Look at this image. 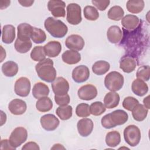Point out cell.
<instances>
[{
  "label": "cell",
  "instance_id": "obj_7",
  "mask_svg": "<svg viewBox=\"0 0 150 150\" xmlns=\"http://www.w3.org/2000/svg\"><path fill=\"white\" fill-rule=\"evenodd\" d=\"M27 138V130L22 127H18L12 131L9 141L11 145L15 148H16L24 143L26 141Z\"/></svg>",
  "mask_w": 150,
  "mask_h": 150
},
{
  "label": "cell",
  "instance_id": "obj_22",
  "mask_svg": "<svg viewBox=\"0 0 150 150\" xmlns=\"http://www.w3.org/2000/svg\"><path fill=\"white\" fill-rule=\"evenodd\" d=\"M15 38V28L12 25H4L2 29V41L6 44L12 43Z\"/></svg>",
  "mask_w": 150,
  "mask_h": 150
},
{
  "label": "cell",
  "instance_id": "obj_2",
  "mask_svg": "<svg viewBox=\"0 0 150 150\" xmlns=\"http://www.w3.org/2000/svg\"><path fill=\"white\" fill-rule=\"evenodd\" d=\"M128 120V115L127 112L122 110H117L102 117L101 124L104 128L110 129L124 124Z\"/></svg>",
  "mask_w": 150,
  "mask_h": 150
},
{
  "label": "cell",
  "instance_id": "obj_49",
  "mask_svg": "<svg viewBox=\"0 0 150 150\" xmlns=\"http://www.w3.org/2000/svg\"><path fill=\"white\" fill-rule=\"evenodd\" d=\"M143 103L145 108H146L147 109H149V96L144 98L143 100Z\"/></svg>",
  "mask_w": 150,
  "mask_h": 150
},
{
  "label": "cell",
  "instance_id": "obj_41",
  "mask_svg": "<svg viewBox=\"0 0 150 150\" xmlns=\"http://www.w3.org/2000/svg\"><path fill=\"white\" fill-rule=\"evenodd\" d=\"M149 71L150 67L148 65L139 67L136 73L137 79L144 81H148L149 80Z\"/></svg>",
  "mask_w": 150,
  "mask_h": 150
},
{
  "label": "cell",
  "instance_id": "obj_9",
  "mask_svg": "<svg viewBox=\"0 0 150 150\" xmlns=\"http://www.w3.org/2000/svg\"><path fill=\"white\" fill-rule=\"evenodd\" d=\"M66 4L63 1L50 0L47 3L48 10L55 18H63L66 15Z\"/></svg>",
  "mask_w": 150,
  "mask_h": 150
},
{
  "label": "cell",
  "instance_id": "obj_37",
  "mask_svg": "<svg viewBox=\"0 0 150 150\" xmlns=\"http://www.w3.org/2000/svg\"><path fill=\"white\" fill-rule=\"evenodd\" d=\"M46 54L43 46H37L33 48L30 52V58L35 62H41L46 59Z\"/></svg>",
  "mask_w": 150,
  "mask_h": 150
},
{
  "label": "cell",
  "instance_id": "obj_27",
  "mask_svg": "<svg viewBox=\"0 0 150 150\" xmlns=\"http://www.w3.org/2000/svg\"><path fill=\"white\" fill-rule=\"evenodd\" d=\"M3 74L9 77H13L18 72V65L13 61L9 60L5 62L1 67Z\"/></svg>",
  "mask_w": 150,
  "mask_h": 150
},
{
  "label": "cell",
  "instance_id": "obj_42",
  "mask_svg": "<svg viewBox=\"0 0 150 150\" xmlns=\"http://www.w3.org/2000/svg\"><path fill=\"white\" fill-rule=\"evenodd\" d=\"M139 104V101L135 98L128 96L125 97L122 101V107L127 110L131 111L132 109Z\"/></svg>",
  "mask_w": 150,
  "mask_h": 150
},
{
  "label": "cell",
  "instance_id": "obj_17",
  "mask_svg": "<svg viewBox=\"0 0 150 150\" xmlns=\"http://www.w3.org/2000/svg\"><path fill=\"white\" fill-rule=\"evenodd\" d=\"M137 63L136 59L131 56L126 55L121 58L120 67L125 73H130L136 68Z\"/></svg>",
  "mask_w": 150,
  "mask_h": 150
},
{
  "label": "cell",
  "instance_id": "obj_13",
  "mask_svg": "<svg viewBox=\"0 0 150 150\" xmlns=\"http://www.w3.org/2000/svg\"><path fill=\"white\" fill-rule=\"evenodd\" d=\"M85 45L84 40L79 35H71L65 40L66 46L70 50L80 51L81 50Z\"/></svg>",
  "mask_w": 150,
  "mask_h": 150
},
{
  "label": "cell",
  "instance_id": "obj_48",
  "mask_svg": "<svg viewBox=\"0 0 150 150\" xmlns=\"http://www.w3.org/2000/svg\"><path fill=\"white\" fill-rule=\"evenodd\" d=\"M1 126H2L5 123L6 120V115L2 110L1 111Z\"/></svg>",
  "mask_w": 150,
  "mask_h": 150
},
{
  "label": "cell",
  "instance_id": "obj_14",
  "mask_svg": "<svg viewBox=\"0 0 150 150\" xmlns=\"http://www.w3.org/2000/svg\"><path fill=\"white\" fill-rule=\"evenodd\" d=\"M90 77V70L87 66L80 65L76 67L72 71V78L78 83L86 81Z\"/></svg>",
  "mask_w": 150,
  "mask_h": 150
},
{
  "label": "cell",
  "instance_id": "obj_44",
  "mask_svg": "<svg viewBox=\"0 0 150 150\" xmlns=\"http://www.w3.org/2000/svg\"><path fill=\"white\" fill-rule=\"evenodd\" d=\"M92 4L100 11H105L106 8L109 6L110 1L109 0L106 1H92Z\"/></svg>",
  "mask_w": 150,
  "mask_h": 150
},
{
  "label": "cell",
  "instance_id": "obj_19",
  "mask_svg": "<svg viewBox=\"0 0 150 150\" xmlns=\"http://www.w3.org/2000/svg\"><path fill=\"white\" fill-rule=\"evenodd\" d=\"M107 37L110 42L113 44L119 43L122 38V32L118 26H111L107 30Z\"/></svg>",
  "mask_w": 150,
  "mask_h": 150
},
{
  "label": "cell",
  "instance_id": "obj_8",
  "mask_svg": "<svg viewBox=\"0 0 150 150\" xmlns=\"http://www.w3.org/2000/svg\"><path fill=\"white\" fill-rule=\"evenodd\" d=\"M31 89V84L29 79L26 77H21L15 83L14 91L16 95L25 97H27Z\"/></svg>",
  "mask_w": 150,
  "mask_h": 150
},
{
  "label": "cell",
  "instance_id": "obj_28",
  "mask_svg": "<svg viewBox=\"0 0 150 150\" xmlns=\"http://www.w3.org/2000/svg\"><path fill=\"white\" fill-rule=\"evenodd\" d=\"M133 118L137 121H144L148 112V109L145 108L144 105L138 104L131 111Z\"/></svg>",
  "mask_w": 150,
  "mask_h": 150
},
{
  "label": "cell",
  "instance_id": "obj_5",
  "mask_svg": "<svg viewBox=\"0 0 150 150\" xmlns=\"http://www.w3.org/2000/svg\"><path fill=\"white\" fill-rule=\"evenodd\" d=\"M141 134L139 128L135 125H129L124 130L125 141L131 146H136L140 142Z\"/></svg>",
  "mask_w": 150,
  "mask_h": 150
},
{
  "label": "cell",
  "instance_id": "obj_18",
  "mask_svg": "<svg viewBox=\"0 0 150 150\" xmlns=\"http://www.w3.org/2000/svg\"><path fill=\"white\" fill-rule=\"evenodd\" d=\"M43 48L47 56L49 57H56L61 52L62 45L59 42L52 40L46 43L43 46Z\"/></svg>",
  "mask_w": 150,
  "mask_h": 150
},
{
  "label": "cell",
  "instance_id": "obj_25",
  "mask_svg": "<svg viewBox=\"0 0 150 150\" xmlns=\"http://www.w3.org/2000/svg\"><path fill=\"white\" fill-rule=\"evenodd\" d=\"M32 29V26L27 23L19 24L17 27V38L23 41L30 40Z\"/></svg>",
  "mask_w": 150,
  "mask_h": 150
},
{
  "label": "cell",
  "instance_id": "obj_34",
  "mask_svg": "<svg viewBox=\"0 0 150 150\" xmlns=\"http://www.w3.org/2000/svg\"><path fill=\"white\" fill-rule=\"evenodd\" d=\"M124 15L123 9L118 5L112 6L107 12L108 18L112 21H118L121 20Z\"/></svg>",
  "mask_w": 150,
  "mask_h": 150
},
{
  "label": "cell",
  "instance_id": "obj_26",
  "mask_svg": "<svg viewBox=\"0 0 150 150\" xmlns=\"http://www.w3.org/2000/svg\"><path fill=\"white\" fill-rule=\"evenodd\" d=\"M120 100V96L115 91L107 93L104 98V104L108 109H111L118 105Z\"/></svg>",
  "mask_w": 150,
  "mask_h": 150
},
{
  "label": "cell",
  "instance_id": "obj_23",
  "mask_svg": "<svg viewBox=\"0 0 150 150\" xmlns=\"http://www.w3.org/2000/svg\"><path fill=\"white\" fill-rule=\"evenodd\" d=\"M62 59L66 64H75L80 61L81 55L77 51L67 50L62 54Z\"/></svg>",
  "mask_w": 150,
  "mask_h": 150
},
{
  "label": "cell",
  "instance_id": "obj_20",
  "mask_svg": "<svg viewBox=\"0 0 150 150\" xmlns=\"http://www.w3.org/2000/svg\"><path fill=\"white\" fill-rule=\"evenodd\" d=\"M139 23V19L134 15L128 14L121 19V25L128 30L135 29Z\"/></svg>",
  "mask_w": 150,
  "mask_h": 150
},
{
  "label": "cell",
  "instance_id": "obj_38",
  "mask_svg": "<svg viewBox=\"0 0 150 150\" xmlns=\"http://www.w3.org/2000/svg\"><path fill=\"white\" fill-rule=\"evenodd\" d=\"M83 12L85 18L88 21H94L99 17V13L97 9L93 6H86L84 8Z\"/></svg>",
  "mask_w": 150,
  "mask_h": 150
},
{
  "label": "cell",
  "instance_id": "obj_50",
  "mask_svg": "<svg viewBox=\"0 0 150 150\" xmlns=\"http://www.w3.org/2000/svg\"><path fill=\"white\" fill-rule=\"evenodd\" d=\"M51 149H66L65 147L60 144H56L51 148Z\"/></svg>",
  "mask_w": 150,
  "mask_h": 150
},
{
  "label": "cell",
  "instance_id": "obj_40",
  "mask_svg": "<svg viewBox=\"0 0 150 150\" xmlns=\"http://www.w3.org/2000/svg\"><path fill=\"white\" fill-rule=\"evenodd\" d=\"M76 114L79 117H87L90 115V106L86 103H80L76 108Z\"/></svg>",
  "mask_w": 150,
  "mask_h": 150
},
{
  "label": "cell",
  "instance_id": "obj_39",
  "mask_svg": "<svg viewBox=\"0 0 150 150\" xmlns=\"http://www.w3.org/2000/svg\"><path fill=\"white\" fill-rule=\"evenodd\" d=\"M106 110L104 104L101 101H96L90 105V114L94 116H99Z\"/></svg>",
  "mask_w": 150,
  "mask_h": 150
},
{
  "label": "cell",
  "instance_id": "obj_12",
  "mask_svg": "<svg viewBox=\"0 0 150 150\" xmlns=\"http://www.w3.org/2000/svg\"><path fill=\"white\" fill-rule=\"evenodd\" d=\"M40 122L42 128L47 131L55 130L60 124L59 120L52 114H47L42 116Z\"/></svg>",
  "mask_w": 150,
  "mask_h": 150
},
{
  "label": "cell",
  "instance_id": "obj_35",
  "mask_svg": "<svg viewBox=\"0 0 150 150\" xmlns=\"http://www.w3.org/2000/svg\"><path fill=\"white\" fill-rule=\"evenodd\" d=\"M30 39L36 44L43 43L46 39L45 32L41 29L36 27H32Z\"/></svg>",
  "mask_w": 150,
  "mask_h": 150
},
{
  "label": "cell",
  "instance_id": "obj_36",
  "mask_svg": "<svg viewBox=\"0 0 150 150\" xmlns=\"http://www.w3.org/2000/svg\"><path fill=\"white\" fill-rule=\"evenodd\" d=\"M32 43L30 41V40H21L19 39H16L15 44L14 47L15 50L20 53H26L28 51H29L32 47Z\"/></svg>",
  "mask_w": 150,
  "mask_h": 150
},
{
  "label": "cell",
  "instance_id": "obj_45",
  "mask_svg": "<svg viewBox=\"0 0 150 150\" xmlns=\"http://www.w3.org/2000/svg\"><path fill=\"white\" fill-rule=\"evenodd\" d=\"M22 150H28V149H35V150H39L40 147L38 144L35 142L30 141L26 143L22 148Z\"/></svg>",
  "mask_w": 150,
  "mask_h": 150
},
{
  "label": "cell",
  "instance_id": "obj_11",
  "mask_svg": "<svg viewBox=\"0 0 150 150\" xmlns=\"http://www.w3.org/2000/svg\"><path fill=\"white\" fill-rule=\"evenodd\" d=\"M77 95L81 100L86 101L91 100L97 96V90L93 84H85L79 88L77 91Z\"/></svg>",
  "mask_w": 150,
  "mask_h": 150
},
{
  "label": "cell",
  "instance_id": "obj_33",
  "mask_svg": "<svg viewBox=\"0 0 150 150\" xmlns=\"http://www.w3.org/2000/svg\"><path fill=\"white\" fill-rule=\"evenodd\" d=\"M56 113L59 118L65 121L70 119L73 114V108L71 105H66L64 106H59L56 110Z\"/></svg>",
  "mask_w": 150,
  "mask_h": 150
},
{
  "label": "cell",
  "instance_id": "obj_43",
  "mask_svg": "<svg viewBox=\"0 0 150 150\" xmlns=\"http://www.w3.org/2000/svg\"><path fill=\"white\" fill-rule=\"evenodd\" d=\"M54 101L56 103L60 106H64L68 105L70 103V98L68 94L63 96H54Z\"/></svg>",
  "mask_w": 150,
  "mask_h": 150
},
{
  "label": "cell",
  "instance_id": "obj_32",
  "mask_svg": "<svg viewBox=\"0 0 150 150\" xmlns=\"http://www.w3.org/2000/svg\"><path fill=\"white\" fill-rule=\"evenodd\" d=\"M121 142V135L119 132L112 131L108 132L105 136V143L107 146L114 148L118 145Z\"/></svg>",
  "mask_w": 150,
  "mask_h": 150
},
{
  "label": "cell",
  "instance_id": "obj_29",
  "mask_svg": "<svg viewBox=\"0 0 150 150\" xmlns=\"http://www.w3.org/2000/svg\"><path fill=\"white\" fill-rule=\"evenodd\" d=\"M144 6L145 2L143 0H129L126 4L127 11L132 13H140Z\"/></svg>",
  "mask_w": 150,
  "mask_h": 150
},
{
  "label": "cell",
  "instance_id": "obj_10",
  "mask_svg": "<svg viewBox=\"0 0 150 150\" xmlns=\"http://www.w3.org/2000/svg\"><path fill=\"white\" fill-rule=\"evenodd\" d=\"M53 93L57 96H63L67 94L69 90V83L63 77H58L52 83Z\"/></svg>",
  "mask_w": 150,
  "mask_h": 150
},
{
  "label": "cell",
  "instance_id": "obj_15",
  "mask_svg": "<svg viewBox=\"0 0 150 150\" xmlns=\"http://www.w3.org/2000/svg\"><path fill=\"white\" fill-rule=\"evenodd\" d=\"M79 134L83 137L88 136L93 131L94 124L93 121L87 118H84L80 120L77 124Z\"/></svg>",
  "mask_w": 150,
  "mask_h": 150
},
{
  "label": "cell",
  "instance_id": "obj_4",
  "mask_svg": "<svg viewBox=\"0 0 150 150\" xmlns=\"http://www.w3.org/2000/svg\"><path fill=\"white\" fill-rule=\"evenodd\" d=\"M124 83L123 76L116 71L108 73L104 79L105 87L111 91H117L122 88Z\"/></svg>",
  "mask_w": 150,
  "mask_h": 150
},
{
  "label": "cell",
  "instance_id": "obj_46",
  "mask_svg": "<svg viewBox=\"0 0 150 150\" xmlns=\"http://www.w3.org/2000/svg\"><path fill=\"white\" fill-rule=\"evenodd\" d=\"M0 149H16V148H15L14 147H13L10 142L7 139H2L1 141V143H0Z\"/></svg>",
  "mask_w": 150,
  "mask_h": 150
},
{
  "label": "cell",
  "instance_id": "obj_47",
  "mask_svg": "<svg viewBox=\"0 0 150 150\" xmlns=\"http://www.w3.org/2000/svg\"><path fill=\"white\" fill-rule=\"evenodd\" d=\"M18 2L22 6L25 7H29L32 5L34 1H18Z\"/></svg>",
  "mask_w": 150,
  "mask_h": 150
},
{
  "label": "cell",
  "instance_id": "obj_16",
  "mask_svg": "<svg viewBox=\"0 0 150 150\" xmlns=\"http://www.w3.org/2000/svg\"><path fill=\"white\" fill-rule=\"evenodd\" d=\"M9 111L13 115H19L24 114L27 109V105L25 101L21 99H13L8 104Z\"/></svg>",
  "mask_w": 150,
  "mask_h": 150
},
{
  "label": "cell",
  "instance_id": "obj_31",
  "mask_svg": "<svg viewBox=\"0 0 150 150\" xmlns=\"http://www.w3.org/2000/svg\"><path fill=\"white\" fill-rule=\"evenodd\" d=\"M53 103L48 97H45L38 100L36 103V108L38 111L42 112H47L52 110Z\"/></svg>",
  "mask_w": 150,
  "mask_h": 150
},
{
  "label": "cell",
  "instance_id": "obj_6",
  "mask_svg": "<svg viewBox=\"0 0 150 150\" xmlns=\"http://www.w3.org/2000/svg\"><path fill=\"white\" fill-rule=\"evenodd\" d=\"M66 11V19L70 24L77 25L81 22V9L79 4L76 3L69 4L67 6Z\"/></svg>",
  "mask_w": 150,
  "mask_h": 150
},
{
  "label": "cell",
  "instance_id": "obj_30",
  "mask_svg": "<svg viewBox=\"0 0 150 150\" xmlns=\"http://www.w3.org/2000/svg\"><path fill=\"white\" fill-rule=\"evenodd\" d=\"M110 68V63L105 60L97 61L92 66L93 72L98 76L105 74L109 70Z\"/></svg>",
  "mask_w": 150,
  "mask_h": 150
},
{
  "label": "cell",
  "instance_id": "obj_1",
  "mask_svg": "<svg viewBox=\"0 0 150 150\" xmlns=\"http://www.w3.org/2000/svg\"><path fill=\"white\" fill-rule=\"evenodd\" d=\"M35 70L38 77L46 82H53L56 77L57 73L53 66V62L49 58L45 59L36 64Z\"/></svg>",
  "mask_w": 150,
  "mask_h": 150
},
{
  "label": "cell",
  "instance_id": "obj_24",
  "mask_svg": "<svg viewBox=\"0 0 150 150\" xmlns=\"http://www.w3.org/2000/svg\"><path fill=\"white\" fill-rule=\"evenodd\" d=\"M48 86L42 82H38L35 84L32 89V95L36 98L39 99L42 97H47L49 94Z\"/></svg>",
  "mask_w": 150,
  "mask_h": 150
},
{
  "label": "cell",
  "instance_id": "obj_3",
  "mask_svg": "<svg viewBox=\"0 0 150 150\" xmlns=\"http://www.w3.org/2000/svg\"><path fill=\"white\" fill-rule=\"evenodd\" d=\"M44 26L46 30L56 38H63L68 32V28L63 22L50 16L46 19Z\"/></svg>",
  "mask_w": 150,
  "mask_h": 150
},
{
  "label": "cell",
  "instance_id": "obj_21",
  "mask_svg": "<svg viewBox=\"0 0 150 150\" xmlns=\"http://www.w3.org/2000/svg\"><path fill=\"white\" fill-rule=\"evenodd\" d=\"M131 89L135 95L142 97L148 93V86L144 80L137 79L132 81Z\"/></svg>",
  "mask_w": 150,
  "mask_h": 150
}]
</instances>
